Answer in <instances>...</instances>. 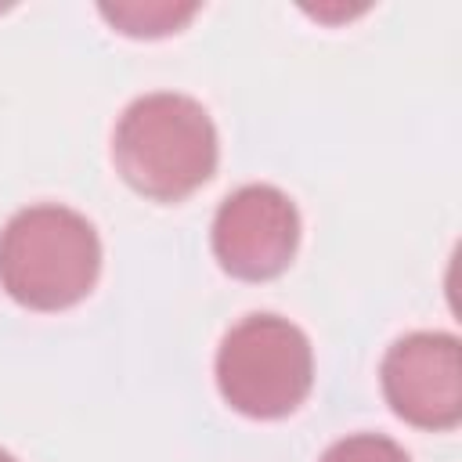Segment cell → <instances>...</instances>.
I'll return each mask as SVG.
<instances>
[{"instance_id":"6da1fadb","label":"cell","mask_w":462,"mask_h":462,"mask_svg":"<svg viewBox=\"0 0 462 462\" xmlns=\"http://www.w3.org/2000/svg\"><path fill=\"white\" fill-rule=\"evenodd\" d=\"M220 159V141L202 101L173 90L134 97L112 130L116 173L152 202L199 191Z\"/></svg>"},{"instance_id":"7a4b0ae2","label":"cell","mask_w":462,"mask_h":462,"mask_svg":"<svg viewBox=\"0 0 462 462\" xmlns=\"http://www.w3.org/2000/svg\"><path fill=\"white\" fill-rule=\"evenodd\" d=\"M101 274L94 224L58 202L18 209L0 231V289L29 310H69Z\"/></svg>"},{"instance_id":"3957f363","label":"cell","mask_w":462,"mask_h":462,"mask_svg":"<svg viewBox=\"0 0 462 462\" xmlns=\"http://www.w3.org/2000/svg\"><path fill=\"white\" fill-rule=\"evenodd\" d=\"M217 390L249 419L292 415L314 386V350L300 325L278 314H249L217 346Z\"/></svg>"},{"instance_id":"277c9868","label":"cell","mask_w":462,"mask_h":462,"mask_svg":"<svg viewBox=\"0 0 462 462\" xmlns=\"http://www.w3.org/2000/svg\"><path fill=\"white\" fill-rule=\"evenodd\" d=\"M209 242L231 278L271 282L300 249L296 202L274 184H242L217 206Z\"/></svg>"},{"instance_id":"5b68a950","label":"cell","mask_w":462,"mask_h":462,"mask_svg":"<svg viewBox=\"0 0 462 462\" xmlns=\"http://www.w3.org/2000/svg\"><path fill=\"white\" fill-rule=\"evenodd\" d=\"M383 397L415 430H455L462 422V346L455 332H408L379 365Z\"/></svg>"},{"instance_id":"8992f818","label":"cell","mask_w":462,"mask_h":462,"mask_svg":"<svg viewBox=\"0 0 462 462\" xmlns=\"http://www.w3.org/2000/svg\"><path fill=\"white\" fill-rule=\"evenodd\" d=\"M199 4H101V18H108L126 36H170L180 32L195 18Z\"/></svg>"},{"instance_id":"52a82bcc","label":"cell","mask_w":462,"mask_h":462,"mask_svg":"<svg viewBox=\"0 0 462 462\" xmlns=\"http://www.w3.org/2000/svg\"><path fill=\"white\" fill-rule=\"evenodd\" d=\"M318 462H411L408 451L383 433H350L325 448Z\"/></svg>"},{"instance_id":"ba28073f","label":"cell","mask_w":462,"mask_h":462,"mask_svg":"<svg viewBox=\"0 0 462 462\" xmlns=\"http://www.w3.org/2000/svg\"><path fill=\"white\" fill-rule=\"evenodd\" d=\"M0 462H18V458H14L11 451H4V448H0Z\"/></svg>"}]
</instances>
